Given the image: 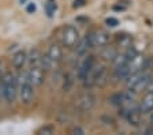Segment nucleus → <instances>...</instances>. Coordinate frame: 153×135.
<instances>
[{
  "label": "nucleus",
  "mask_w": 153,
  "mask_h": 135,
  "mask_svg": "<svg viewBox=\"0 0 153 135\" xmlns=\"http://www.w3.org/2000/svg\"><path fill=\"white\" fill-rule=\"evenodd\" d=\"M138 106H140L141 113H146L148 115V113L153 109V91H149V90H148L146 93H145V96L142 97V100L140 101Z\"/></svg>",
  "instance_id": "nucleus-10"
},
{
  "label": "nucleus",
  "mask_w": 153,
  "mask_h": 135,
  "mask_svg": "<svg viewBox=\"0 0 153 135\" xmlns=\"http://www.w3.org/2000/svg\"><path fill=\"white\" fill-rule=\"evenodd\" d=\"M81 40L79 32L74 25H66L60 32V42L62 46L66 48H75V45Z\"/></svg>",
  "instance_id": "nucleus-2"
},
{
  "label": "nucleus",
  "mask_w": 153,
  "mask_h": 135,
  "mask_svg": "<svg viewBox=\"0 0 153 135\" xmlns=\"http://www.w3.org/2000/svg\"><path fill=\"white\" fill-rule=\"evenodd\" d=\"M115 44H116V46H119V48L122 49H128L130 46H133V37H131L130 34H126V33H119L116 37H115Z\"/></svg>",
  "instance_id": "nucleus-12"
},
{
  "label": "nucleus",
  "mask_w": 153,
  "mask_h": 135,
  "mask_svg": "<svg viewBox=\"0 0 153 135\" xmlns=\"http://www.w3.org/2000/svg\"><path fill=\"white\" fill-rule=\"evenodd\" d=\"M127 67L130 72H141V71H146L150 68V60L148 58L135 52L127 61Z\"/></svg>",
  "instance_id": "nucleus-3"
},
{
  "label": "nucleus",
  "mask_w": 153,
  "mask_h": 135,
  "mask_svg": "<svg viewBox=\"0 0 153 135\" xmlns=\"http://www.w3.org/2000/svg\"><path fill=\"white\" fill-rule=\"evenodd\" d=\"M27 53L25 51H18L16 53H14L11 58V64L15 68V71H19L25 68V66L27 64Z\"/></svg>",
  "instance_id": "nucleus-9"
},
{
  "label": "nucleus",
  "mask_w": 153,
  "mask_h": 135,
  "mask_svg": "<svg viewBox=\"0 0 153 135\" xmlns=\"http://www.w3.org/2000/svg\"><path fill=\"white\" fill-rule=\"evenodd\" d=\"M56 11V3H55V0H48L47 3H45V13L49 18H52Z\"/></svg>",
  "instance_id": "nucleus-16"
},
{
  "label": "nucleus",
  "mask_w": 153,
  "mask_h": 135,
  "mask_svg": "<svg viewBox=\"0 0 153 135\" xmlns=\"http://www.w3.org/2000/svg\"><path fill=\"white\" fill-rule=\"evenodd\" d=\"M146 90H149V91H153V80L149 83V86H148V89H146Z\"/></svg>",
  "instance_id": "nucleus-24"
},
{
  "label": "nucleus",
  "mask_w": 153,
  "mask_h": 135,
  "mask_svg": "<svg viewBox=\"0 0 153 135\" xmlns=\"http://www.w3.org/2000/svg\"><path fill=\"white\" fill-rule=\"evenodd\" d=\"M4 74H6V68H4V63H3V60H0V78L3 77Z\"/></svg>",
  "instance_id": "nucleus-22"
},
{
  "label": "nucleus",
  "mask_w": 153,
  "mask_h": 135,
  "mask_svg": "<svg viewBox=\"0 0 153 135\" xmlns=\"http://www.w3.org/2000/svg\"><path fill=\"white\" fill-rule=\"evenodd\" d=\"M26 11H27L29 14H33V13H36V4L30 1V3L27 4V7H26Z\"/></svg>",
  "instance_id": "nucleus-20"
},
{
  "label": "nucleus",
  "mask_w": 153,
  "mask_h": 135,
  "mask_svg": "<svg viewBox=\"0 0 153 135\" xmlns=\"http://www.w3.org/2000/svg\"><path fill=\"white\" fill-rule=\"evenodd\" d=\"M34 89L36 87L33 86V83L30 80L25 82V83L19 85V91H18V98L21 100L22 105L29 106L32 105L33 100H34Z\"/></svg>",
  "instance_id": "nucleus-6"
},
{
  "label": "nucleus",
  "mask_w": 153,
  "mask_h": 135,
  "mask_svg": "<svg viewBox=\"0 0 153 135\" xmlns=\"http://www.w3.org/2000/svg\"><path fill=\"white\" fill-rule=\"evenodd\" d=\"M75 108L81 112H89L96 104V97L90 91H83L78 94L75 98Z\"/></svg>",
  "instance_id": "nucleus-4"
},
{
  "label": "nucleus",
  "mask_w": 153,
  "mask_h": 135,
  "mask_svg": "<svg viewBox=\"0 0 153 135\" xmlns=\"http://www.w3.org/2000/svg\"><path fill=\"white\" fill-rule=\"evenodd\" d=\"M96 63V59L94 56L92 55H85L82 59V61L79 63V66H78V71H76V77H78V79L82 80L86 78V75L89 74V71L92 70V67L94 66Z\"/></svg>",
  "instance_id": "nucleus-8"
},
{
  "label": "nucleus",
  "mask_w": 153,
  "mask_h": 135,
  "mask_svg": "<svg viewBox=\"0 0 153 135\" xmlns=\"http://www.w3.org/2000/svg\"><path fill=\"white\" fill-rule=\"evenodd\" d=\"M105 22H107V25H108V26H112V27H115V26L119 25V21L116 19V18H108Z\"/></svg>",
  "instance_id": "nucleus-19"
},
{
  "label": "nucleus",
  "mask_w": 153,
  "mask_h": 135,
  "mask_svg": "<svg viewBox=\"0 0 153 135\" xmlns=\"http://www.w3.org/2000/svg\"><path fill=\"white\" fill-rule=\"evenodd\" d=\"M47 55L53 61H56V63L60 64V61L63 60V48H62V45H59V44L49 45V48H48V51H47Z\"/></svg>",
  "instance_id": "nucleus-11"
},
{
  "label": "nucleus",
  "mask_w": 153,
  "mask_h": 135,
  "mask_svg": "<svg viewBox=\"0 0 153 135\" xmlns=\"http://www.w3.org/2000/svg\"><path fill=\"white\" fill-rule=\"evenodd\" d=\"M118 52H119L118 49L114 48V46H109V44H108L101 48V58L105 61H112L115 59V56L118 55Z\"/></svg>",
  "instance_id": "nucleus-14"
},
{
  "label": "nucleus",
  "mask_w": 153,
  "mask_h": 135,
  "mask_svg": "<svg viewBox=\"0 0 153 135\" xmlns=\"http://www.w3.org/2000/svg\"><path fill=\"white\" fill-rule=\"evenodd\" d=\"M0 101H4V83L0 78Z\"/></svg>",
  "instance_id": "nucleus-21"
},
{
  "label": "nucleus",
  "mask_w": 153,
  "mask_h": 135,
  "mask_svg": "<svg viewBox=\"0 0 153 135\" xmlns=\"http://www.w3.org/2000/svg\"><path fill=\"white\" fill-rule=\"evenodd\" d=\"M89 40L90 44H92V48H102L105 45H108L109 41H111V34L105 30H93V32H89Z\"/></svg>",
  "instance_id": "nucleus-5"
},
{
  "label": "nucleus",
  "mask_w": 153,
  "mask_h": 135,
  "mask_svg": "<svg viewBox=\"0 0 153 135\" xmlns=\"http://www.w3.org/2000/svg\"><path fill=\"white\" fill-rule=\"evenodd\" d=\"M148 115H149V122H150V123H152V124H153V109L150 111V112L148 113Z\"/></svg>",
  "instance_id": "nucleus-23"
},
{
  "label": "nucleus",
  "mask_w": 153,
  "mask_h": 135,
  "mask_svg": "<svg viewBox=\"0 0 153 135\" xmlns=\"http://www.w3.org/2000/svg\"><path fill=\"white\" fill-rule=\"evenodd\" d=\"M1 80L4 83V101L8 104H14L16 101V98H18V91H19L16 75L6 71V74L1 77Z\"/></svg>",
  "instance_id": "nucleus-1"
},
{
  "label": "nucleus",
  "mask_w": 153,
  "mask_h": 135,
  "mask_svg": "<svg viewBox=\"0 0 153 135\" xmlns=\"http://www.w3.org/2000/svg\"><path fill=\"white\" fill-rule=\"evenodd\" d=\"M71 134L83 135V134H85V130H83L82 127H79V125H75V127H73V130H71Z\"/></svg>",
  "instance_id": "nucleus-18"
},
{
  "label": "nucleus",
  "mask_w": 153,
  "mask_h": 135,
  "mask_svg": "<svg viewBox=\"0 0 153 135\" xmlns=\"http://www.w3.org/2000/svg\"><path fill=\"white\" fill-rule=\"evenodd\" d=\"M127 61H128V56L124 52H118V55L115 56V59L111 61L112 64H114V68L116 67H122V66H127Z\"/></svg>",
  "instance_id": "nucleus-15"
},
{
  "label": "nucleus",
  "mask_w": 153,
  "mask_h": 135,
  "mask_svg": "<svg viewBox=\"0 0 153 135\" xmlns=\"http://www.w3.org/2000/svg\"><path fill=\"white\" fill-rule=\"evenodd\" d=\"M130 70H128L127 66H122V67H116L114 70V74H112V78H114L116 82H120V80H126L127 77L130 75Z\"/></svg>",
  "instance_id": "nucleus-13"
},
{
  "label": "nucleus",
  "mask_w": 153,
  "mask_h": 135,
  "mask_svg": "<svg viewBox=\"0 0 153 135\" xmlns=\"http://www.w3.org/2000/svg\"><path fill=\"white\" fill-rule=\"evenodd\" d=\"M37 134L40 135H51V134H55V127L51 124L48 125H44V127H41V128L37 130Z\"/></svg>",
  "instance_id": "nucleus-17"
},
{
  "label": "nucleus",
  "mask_w": 153,
  "mask_h": 135,
  "mask_svg": "<svg viewBox=\"0 0 153 135\" xmlns=\"http://www.w3.org/2000/svg\"><path fill=\"white\" fill-rule=\"evenodd\" d=\"M29 72V79L33 83L34 87H40L44 85L45 82V72L47 71L44 70L42 66H34V67H29L27 68Z\"/></svg>",
  "instance_id": "nucleus-7"
}]
</instances>
